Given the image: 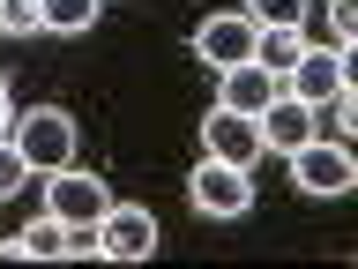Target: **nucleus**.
<instances>
[{"mask_svg": "<svg viewBox=\"0 0 358 269\" xmlns=\"http://www.w3.org/2000/svg\"><path fill=\"white\" fill-rule=\"evenodd\" d=\"M15 150L30 172H60V165H75V120L60 105H30L15 120Z\"/></svg>", "mask_w": 358, "mask_h": 269, "instance_id": "f257e3e1", "label": "nucleus"}, {"mask_svg": "<svg viewBox=\"0 0 358 269\" xmlns=\"http://www.w3.org/2000/svg\"><path fill=\"white\" fill-rule=\"evenodd\" d=\"M291 179H299V195L336 202V195H351V187H358V165H351L343 142H299V150H291Z\"/></svg>", "mask_w": 358, "mask_h": 269, "instance_id": "f03ea898", "label": "nucleus"}, {"mask_svg": "<svg viewBox=\"0 0 358 269\" xmlns=\"http://www.w3.org/2000/svg\"><path fill=\"white\" fill-rule=\"evenodd\" d=\"M97 254L105 262H150L157 254V217L142 202H112L105 217H97Z\"/></svg>", "mask_w": 358, "mask_h": 269, "instance_id": "7ed1b4c3", "label": "nucleus"}, {"mask_svg": "<svg viewBox=\"0 0 358 269\" xmlns=\"http://www.w3.org/2000/svg\"><path fill=\"white\" fill-rule=\"evenodd\" d=\"M351 90V53H299V60L284 67V97H299V105H336Z\"/></svg>", "mask_w": 358, "mask_h": 269, "instance_id": "20e7f679", "label": "nucleus"}, {"mask_svg": "<svg viewBox=\"0 0 358 269\" xmlns=\"http://www.w3.org/2000/svg\"><path fill=\"white\" fill-rule=\"evenodd\" d=\"M187 195H194L201 217H246V209H254V179H246L239 165H217V157H201L194 179H187Z\"/></svg>", "mask_w": 358, "mask_h": 269, "instance_id": "39448f33", "label": "nucleus"}, {"mask_svg": "<svg viewBox=\"0 0 358 269\" xmlns=\"http://www.w3.org/2000/svg\"><path fill=\"white\" fill-rule=\"evenodd\" d=\"M201 157H217V165H239V172H254V157H262V127H254L246 112L217 105L209 120H201Z\"/></svg>", "mask_w": 358, "mask_h": 269, "instance_id": "423d86ee", "label": "nucleus"}, {"mask_svg": "<svg viewBox=\"0 0 358 269\" xmlns=\"http://www.w3.org/2000/svg\"><path fill=\"white\" fill-rule=\"evenodd\" d=\"M45 209H52L60 224H97V217L112 209V195H105V179H97V172L60 165V172H52V187H45Z\"/></svg>", "mask_w": 358, "mask_h": 269, "instance_id": "0eeeda50", "label": "nucleus"}, {"mask_svg": "<svg viewBox=\"0 0 358 269\" xmlns=\"http://www.w3.org/2000/svg\"><path fill=\"white\" fill-rule=\"evenodd\" d=\"M194 53L217 67V75H224V67H239V60H254V15H246V8L209 15V22L194 30Z\"/></svg>", "mask_w": 358, "mask_h": 269, "instance_id": "6e6552de", "label": "nucleus"}, {"mask_svg": "<svg viewBox=\"0 0 358 269\" xmlns=\"http://www.w3.org/2000/svg\"><path fill=\"white\" fill-rule=\"evenodd\" d=\"M254 127H262V150H284V157H291L299 142H313V105H299V97L276 90V97L254 112Z\"/></svg>", "mask_w": 358, "mask_h": 269, "instance_id": "1a4fd4ad", "label": "nucleus"}, {"mask_svg": "<svg viewBox=\"0 0 358 269\" xmlns=\"http://www.w3.org/2000/svg\"><path fill=\"white\" fill-rule=\"evenodd\" d=\"M276 90H284V75H268L262 60H239V67H224V97H217V105H231V112H246V120H254Z\"/></svg>", "mask_w": 358, "mask_h": 269, "instance_id": "9d476101", "label": "nucleus"}, {"mask_svg": "<svg viewBox=\"0 0 358 269\" xmlns=\"http://www.w3.org/2000/svg\"><path fill=\"white\" fill-rule=\"evenodd\" d=\"M67 240H75V224H60L52 209H45L38 224H22L15 240L0 247V262H52V254H67Z\"/></svg>", "mask_w": 358, "mask_h": 269, "instance_id": "9b49d317", "label": "nucleus"}, {"mask_svg": "<svg viewBox=\"0 0 358 269\" xmlns=\"http://www.w3.org/2000/svg\"><path fill=\"white\" fill-rule=\"evenodd\" d=\"M306 53V38H299V22H276V30H254V60L268 67V75H284L291 60Z\"/></svg>", "mask_w": 358, "mask_h": 269, "instance_id": "f8f14e48", "label": "nucleus"}, {"mask_svg": "<svg viewBox=\"0 0 358 269\" xmlns=\"http://www.w3.org/2000/svg\"><path fill=\"white\" fill-rule=\"evenodd\" d=\"M105 0H45V30H90Z\"/></svg>", "mask_w": 358, "mask_h": 269, "instance_id": "ddd939ff", "label": "nucleus"}, {"mask_svg": "<svg viewBox=\"0 0 358 269\" xmlns=\"http://www.w3.org/2000/svg\"><path fill=\"white\" fill-rule=\"evenodd\" d=\"M0 30H8V38H38L45 30V0H0Z\"/></svg>", "mask_w": 358, "mask_h": 269, "instance_id": "4468645a", "label": "nucleus"}, {"mask_svg": "<svg viewBox=\"0 0 358 269\" xmlns=\"http://www.w3.org/2000/svg\"><path fill=\"white\" fill-rule=\"evenodd\" d=\"M254 30H276V22H306V0H246Z\"/></svg>", "mask_w": 358, "mask_h": 269, "instance_id": "2eb2a0df", "label": "nucleus"}, {"mask_svg": "<svg viewBox=\"0 0 358 269\" xmlns=\"http://www.w3.org/2000/svg\"><path fill=\"white\" fill-rule=\"evenodd\" d=\"M22 179H30V165H22V150H15V142H0V202L15 195Z\"/></svg>", "mask_w": 358, "mask_h": 269, "instance_id": "dca6fc26", "label": "nucleus"}, {"mask_svg": "<svg viewBox=\"0 0 358 269\" xmlns=\"http://www.w3.org/2000/svg\"><path fill=\"white\" fill-rule=\"evenodd\" d=\"M329 22H336V53H351V38H358V0H329Z\"/></svg>", "mask_w": 358, "mask_h": 269, "instance_id": "f3484780", "label": "nucleus"}, {"mask_svg": "<svg viewBox=\"0 0 358 269\" xmlns=\"http://www.w3.org/2000/svg\"><path fill=\"white\" fill-rule=\"evenodd\" d=\"M0 120H8V83H0Z\"/></svg>", "mask_w": 358, "mask_h": 269, "instance_id": "a211bd4d", "label": "nucleus"}]
</instances>
